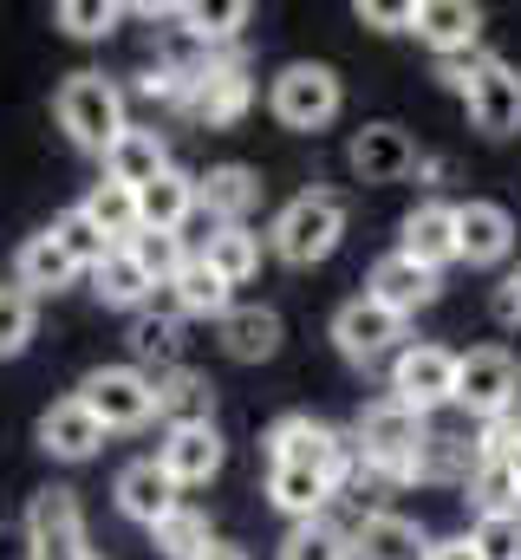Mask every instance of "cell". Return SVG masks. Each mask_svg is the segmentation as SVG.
Masks as SVG:
<instances>
[{"label":"cell","instance_id":"cell-1","mask_svg":"<svg viewBox=\"0 0 521 560\" xmlns=\"http://www.w3.org/2000/svg\"><path fill=\"white\" fill-rule=\"evenodd\" d=\"M260 450H267V463L320 469V476L333 482V495H339L352 476H366V463H359L352 436H346V430H333V423H320V418H306V411L274 418V423H267V436H260Z\"/></svg>","mask_w":521,"mask_h":560},{"label":"cell","instance_id":"cell-2","mask_svg":"<svg viewBox=\"0 0 521 560\" xmlns=\"http://www.w3.org/2000/svg\"><path fill=\"white\" fill-rule=\"evenodd\" d=\"M437 79L463 98V112L483 138H516L521 131V72L509 59H443Z\"/></svg>","mask_w":521,"mask_h":560},{"label":"cell","instance_id":"cell-3","mask_svg":"<svg viewBox=\"0 0 521 560\" xmlns=\"http://www.w3.org/2000/svg\"><path fill=\"white\" fill-rule=\"evenodd\" d=\"M424 436H430L424 418L404 411L397 398L366 405L359 423H352V450H359L366 476H379V482H417V450H424Z\"/></svg>","mask_w":521,"mask_h":560},{"label":"cell","instance_id":"cell-4","mask_svg":"<svg viewBox=\"0 0 521 560\" xmlns=\"http://www.w3.org/2000/svg\"><path fill=\"white\" fill-rule=\"evenodd\" d=\"M339 242H346V196H333V189H300V196L274 215V229H267V248H274L287 268H313V261H326Z\"/></svg>","mask_w":521,"mask_h":560},{"label":"cell","instance_id":"cell-5","mask_svg":"<svg viewBox=\"0 0 521 560\" xmlns=\"http://www.w3.org/2000/svg\"><path fill=\"white\" fill-rule=\"evenodd\" d=\"M53 118H59V131L79 143V150L105 156L118 143V131H125V92L105 72H72L59 85V98H53Z\"/></svg>","mask_w":521,"mask_h":560},{"label":"cell","instance_id":"cell-6","mask_svg":"<svg viewBox=\"0 0 521 560\" xmlns=\"http://www.w3.org/2000/svg\"><path fill=\"white\" fill-rule=\"evenodd\" d=\"M339 105H346V85H339V72L320 66V59H293V66H280L274 85H267V112H274L287 131H326V125L339 118Z\"/></svg>","mask_w":521,"mask_h":560},{"label":"cell","instance_id":"cell-7","mask_svg":"<svg viewBox=\"0 0 521 560\" xmlns=\"http://www.w3.org/2000/svg\"><path fill=\"white\" fill-rule=\"evenodd\" d=\"M456 405L476 423H496L521 405V365L509 346H476L456 352Z\"/></svg>","mask_w":521,"mask_h":560},{"label":"cell","instance_id":"cell-8","mask_svg":"<svg viewBox=\"0 0 521 560\" xmlns=\"http://www.w3.org/2000/svg\"><path fill=\"white\" fill-rule=\"evenodd\" d=\"M72 398L105 423V436L112 430H143V423L157 418V378L137 372V365H99V372H85Z\"/></svg>","mask_w":521,"mask_h":560},{"label":"cell","instance_id":"cell-9","mask_svg":"<svg viewBox=\"0 0 521 560\" xmlns=\"http://www.w3.org/2000/svg\"><path fill=\"white\" fill-rule=\"evenodd\" d=\"M248 105H255V72H248L235 52H209V59H196L189 98H183V112H189L196 125H209V131H229V125H235Z\"/></svg>","mask_w":521,"mask_h":560},{"label":"cell","instance_id":"cell-10","mask_svg":"<svg viewBox=\"0 0 521 560\" xmlns=\"http://www.w3.org/2000/svg\"><path fill=\"white\" fill-rule=\"evenodd\" d=\"M391 398L404 405V411H417V418H430L437 405H456V352L450 346H404L397 359H391Z\"/></svg>","mask_w":521,"mask_h":560},{"label":"cell","instance_id":"cell-11","mask_svg":"<svg viewBox=\"0 0 521 560\" xmlns=\"http://www.w3.org/2000/svg\"><path fill=\"white\" fill-rule=\"evenodd\" d=\"M404 339V319L397 313H385L379 300H346L339 313H333V346H339V359L346 365H359V372H372L379 359H391V352H404L397 346Z\"/></svg>","mask_w":521,"mask_h":560},{"label":"cell","instance_id":"cell-12","mask_svg":"<svg viewBox=\"0 0 521 560\" xmlns=\"http://www.w3.org/2000/svg\"><path fill=\"white\" fill-rule=\"evenodd\" d=\"M26 548L33 560H79L85 548V509L72 489H39L33 509H26Z\"/></svg>","mask_w":521,"mask_h":560},{"label":"cell","instance_id":"cell-13","mask_svg":"<svg viewBox=\"0 0 521 560\" xmlns=\"http://www.w3.org/2000/svg\"><path fill=\"white\" fill-rule=\"evenodd\" d=\"M222 456H229V443H222L216 423L163 430V443H157V469H163L176 489H202V482H216V476H222Z\"/></svg>","mask_w":521,"mask_h":560},{"label":"cell","instance_id":"cell-14","mask_svg":"<svg viewBox=\"0 0 521 560\" xmlns=\"http://www.w3.org/2000/svg\"><path fill=\"white\" fill-rule=\"evenodd\" d=\"M410 33H417L437 59H476L483 7H470V0H417V7H410Z\"/></svg>","mask_w":521,"mask_h":560},{"label":"cell","instance_id":"cell-15","mask_svg":"<svg viewBox=\"0 0 521 560\" xmlns=\"http://www.w3.org/2000/svg\"><path fill=\"white\" fill-rule=\"evenodd\" d=\"M346 163H352L359 183H404L424 163V150H417V138L404 125H366L346 143Z\"/></svg>","mask_w":521,"mask_h":560},{"label":"cell","instance_id":"cell-16","mask_svg":"<svg viewBox=\"0 0 521 560\" xmlns=\"http://www.w3.org/2000/svg\"><path fill=\"white\" fill-rule=\"evenodd\" d=\"M397 255H410L430 275H443L450 261H463V248H456V202H437V196L417 202L404 215V229H397Z\"/></svg>","mask_w":521,"mask_h":560},{"label":"cell","instance_id":"cell-17","mask_svg":"<svg viewBox=\"0 0 521 560\" xmlns=\"http://www.w3.org/2000/svg\"><path fill=\"white\" fill-rule=\"evenodd\" d=\"M196 209L216 229H248V215L260 209V176L248 163H216L196 176Z\"/></svg>","mask_w":521,"mask_h":560},{"label":"cell","instance_id":"cell-18","mask_svg":"<svg viewBox=\"0 0 521 560\" xmlns=\"http://www.w3.org/2000/svg\"><path fill=\"white\" fill-rule=\"evenodd\" d=\"M516 215L502 202H456V248L470 268H502L516 255Z\"/></svg>","mask_w":521,"mask_h":560},{"label":"cell","instance_id":"cell-19","mask_svg":"<svg viewBox=\"0 0 521 560\" xmlns=\"http://www.w3.org/2000/svg\"><path fill=\"white\" fill-rule=\"evenodd\" d=\"M437 287H443V275H430V268H417L410 255H379L372 261V280H366V300H379L385 313H397V319H410L417 306H430L437 300Z\"/></svg>","mask_w":521,"mask_h":560},{"label":"cell","instance_id":"cell-20","mask_svg":"<svg viewBox=\"0 0 521 560\" xmlns=\"http://www.w3.org/2000/svg\"><path fill=\"white\" fill-rule=\"evenodd\" d=\"M112 495H118V515H125V522H137V528H157V522L176 509V495H183V489L157 469V456H137V463H125V469H118Z\"/></svg>","mask_w":521,"mask_h":560},{"label":"cell","instance_id":"cell-21","mask_svg":"<svg viewBox=\"0 0 521 560\" xmlns=\"http://www.w3.org/2000/svg\"><path fill=\"white\" fill-rule=\"evenodd\" d=\"M39 450H46L53 463H92V456L105 450V423L92 418L79 398H59V405L39 418Z\"/></svg>","mask_w":521,"mask_h":560},{"label":"cell","instance_id":"cell-22","mask_svg":"<svg viewBox=\"0 0 521 560\" xmlns=\"http://www.w3.org/2000/svg\"><path fill=\"white\" fill-rule=\"evenodd\" d=\"M163 170H170V143H163V131H150V125H125V131H118V143L105 150V183L150 189Z\"/></svg>","mask_w":521,"mask_h":560},{"label":"cell","instance_id":"cell-23","mask_svg":"<svg viewBox=\"0 0 521 560\" xmlns=\"http://www.w3.org/2000/svg\"><path fill=\"white\" fill-rule=\"evenodd\" d=\"M424 555H430V535L397 509H372L352 528V560H424Z\"/></svg>","mask_w":521,"mask_h":560},{"label":"cell","instance_id":"cell-24","mask_svg":"<svg viewBox=\"0 0 521 560\" xmlns=\"http://www.w3.org/2000/svg\"><path fill=\"white\" fill-rule=\"evenodd\" d=\"M216 326H222V352L235 365H267L280 352V313L274 306H229Z\"/></svg>","mask_w":521,"mask_h":560},{"label":"cell","instance_id":"cell-25","mask_svg":"<svg viewBox=\"0 0 521 560\" xmlns=\"http://www.w3.org/2000/svg\"><path fill=\"white\" fill-rule=\"evenodd\" d=\"M79 275H85V268H79V261L53 242V229L26 235V242H20V255H13V280H20L33 300H39V293H66Z\"/></svg>","mask_w":521,"mask_h":560},{"label":"cell","instance_id":"cell-26","mask_svg":"<svg viewBox=\"0 0 521 560\" xmlns=\"http://www.w3.org/2000/svg\"><path fill=\"white\" fill-rule=\"evenodd\" d=\"M229 306H235V287L216 275L202 255H189L183 275L170 280V313H176V319H222Z\"/></svg>","mask_w":521,"mask_h":560},{"label":"cell","instance_id":"cell-27","mask_svg":"<svg viewBox=\"0 0 521 560\" xmlns=\"http://www.w3.org/2000/svg\"><path fill=\"white\" fill-rule=\"evenodd\" d=\"M157 418L170 430H189V423H216V385L189 365L176 372H157Z\"/></svg>","mask_w":521,"mask_h":560},{"label":"cell","instance_id":"cell-28","mask_svg":"<svg viewBox=\"0 0 521 560\" xmlns=\"http://www.w3.org/2000/svg\"><path fill=\"white\" fill-rule=\"evenodd\" d=\"M137 215H143V229H157V235H183V222L196 215V176L170 163L150 189H137Z\"/></svg>","mask_w":521,"mask_h":560},{"label":"cell","instance_id":"cell-29","mask_svg":"<svg viewBox=\"0 0 521 560\" xmlns=\"http://www.w3.org/2000/svg\"><path fill=\"white\" fill-rule=\"evenodd\" d=\"M79 215L112 242V248H130L137 235H143V215H137V189L125 183H92V196L79 202Z\"/></svg>","mask_w":521,"mask_h":560},{"label":"cell","instance_id":"cell-30","mask_svg":"<svg viewBox=\"0 0 521 560\" xmlns=\"http://www.w3.org/2000/svg\"><path fill=\"white\" fill-rule=\"evenodd\" d=\"M170 20H176L196 46H209V52H216V46L242 39V26L255 20V7H248V0H189V7H176Z\"/></svg>","mask_w":521,"mask_h":560},{"label":"cell","instance_id":"cell-31","mask_svg":"<svg viewBox=\"0 0 521 560\" xmlns=\"http://www.w3.org/2000/svg\"><path fill=\"white\" fill-rule=\"evenodd\" d=\"M326 495H333V482H326L320 469H287V463H267V502H274L287 522H313V515L326 509Z\"/></svg>","mask_w":521,"mask_h":560},{"label":"cell","instance_id":"cell-32","mask_svg":"<svg viewBox=\"0 0 521 560\" xmlns=\"http://www.w3.org/2000/svg\"><path fill=\"white\" fill-rule=\"evenodd\" d=\"M92 293H99L105 306H118V313H143L157 287H150V275L137 268V255H130V248H112V255L92 268Z\"/></svg>","mask_w":521,"mask_h":560},{"label":"cell","instance_id":"cell-33","mask_svg":"<svg viewBox=\"0 0 521 560\" xmlns=\"http://www.w3.org/2000/svg\"><path fill=\"white\" fill-rule=\"evenodd\" d=\"M176 352H183V319L176 313H157V306L130 313V359H137V372L143 365L176 372Z\"/></svg>","mask_w":521,"mask_h":560},{"label":"cell","instance_id":"cell-34","mask_svg":"<svg viewBox=\"0 0 521 560\" xmlns=\"http://www.w3.org/2000/svg\"><path fill=\"white\" fill-rule=\"evenodd\" d=\"M150 541H157V555H163V560H202L209 548H216V528H209V515H202V509L176 502V509L150 528Z\"/></svg>","mask_w":521,"mask_h":560},{"label":"cell","instance_id":"cell-35","mask_svg":"<svg viewBox=\"0 0 521 560\" xmlns=\"http://www.w3.org/2000/svg\"><path fill=\"white\" fill-rule=\"evenodd\" d=\"M196 255L229 280V287H248V280L260 275V235H255V229H216Z\"/></svg>","mask_w":521,"mask_h":560},{"label":"cell","instance_id":"cell-36","mask_svg":"<svg viewBox=\"0 0 521 560\" xmlns=\"http://www.w3.org/2000/svg\"><path fill=\"white\" fill-rule=\"evenodd\" d=\"M280 560H352V528L313 515V522H293L280 535Z\"/></svg>","mask_w":521,"mask_h":560},{"label":"cell","instance_id":"cell-37","mask_svg":"<svg viewBox=\"0 0 521 560\" xmlns=\"http://www.w3.org/2000/svg\"><path fill=\"white\" fill-rule=\"evenodd\" d=\"M476 469V443L470 436H450V430H430L424 450H417V482H470Z\"/></svg>","mask_w":521,"mask_h":560},{"label":"cell","instance_id":"cell-38","mask_svg":"<svg viewBox=\"0 0 521 560\" xmlns=\"http://www.w3.org/2000/svg\"><path fill=\"white\" fill-rule=\"evenodd\" d=\"M470 502H476V515H516L521 509V489L516 476H509V463L502 456H476V469H470Z\"/></svg>","mask_w":521,"mask_h":560},{"label":"cell","instance_id":"cell-39","mask_svg":"<svg viewBox=\"0 0 521 560\" xmlns=\"http://www.w3.org/2000/svg\"><path fill=\"white\" fill-rule=\"evenodd\" d=\"M33 326H39V300L13 280V287H0V359H20L26 346H33Z\"/></svg>","mask_w":521,"mask_h":560},{"label":"cell","instance_id":"cell-40","mask_svg":"<svg viewBox=\"0 0 521 560\" xmlns=\"http://www.w3.org/2000/svg\"><path fill=\"white\" fill-rule=\"evenodd\" d=\"M53 20H59L72 39H112L118 20H125V7H118V0H59Z\"/></svg>","mask_w":521,"mask_h":560},{"label":"cell","instance_id":"cell-41","mask_svg":"<svg viewBox=\"0 0 521 560\" xmlns=\"http://www.w3.org/2000/svg\"><path fill=\"white\" fill-rule=\"evenodd\" d=\"M130 255H137V268L150 275V287H170V280L183 275V261H189L183 235H157V229H143V235L130 242Z\"/></svg>","mask_w":521,"mask_h":560},{"label":"cell","instance_id":"cell-42","mask_svg":"<svg viewBox=\"0 0 521 560\" xmlns=\"http://www.w3.org/2000/svg\"><path fill=\"white\" fill-rule=\"evenodd\" d=\"M53 242H59V248H66V255H72V261H79L85 275H92V268H99V261L112 255V242H105V235H99V229H92V222H85L79 209H66V215L53 222Z\"/></svg>","mask_w":521,"mask_h":560},{"label":"cell","instance_id":"cell-43","mask_svg":"<svg viewBox=\"0 0 521 560\" xmlns=\"http://www.w3.org/2000/svg\"><path fill=\"white\" fill-rule=\"evenodd\" d=\"M470 541L483 560H521V509L516 515H476Z\"/></svg>","mask_w":521,"mask_h":560},{"label":"cell","instance_id":"cell-44","mask_svg":"<svg viewBox=\"0 0 521 560\" xmlns=\"http://www.w3.org/2000/svg\"><path fill=\"white\" fill-rule=\"evenodd\" d=\"M189 79H196V66L157 59V66H143V72H137V92H143V98H157V105H176V112H183V98H189Z\"/></svg>","mask_w":521,"mask_h":560},{"label":"cell","instance_id":"cell-45","mask_svg":"<svg viewBox=\"0 0 521 560\" xmlns=\"http://www.w3.org/2000/svg\"><path fill=\"white\" fill-rule=\"evenodd\" d=\"M410 7H417V0H359L352 13H359V26H372V33H410Z\"/></svg>","mask_w":521,"mask_h":560},{"label":"cell","instance_id":"cell-46","mask_svg":"<svg viewBox=\"0 0 521 560\" xmlns=\"http://www.w3.org/2000/svg\"><path fill=\"white\" fill-rule=\"evenodd\" d=\"M489 313H496L502 326H521V268L496 280V293H489Z\"/></svg>","mask_w":521,"mask_h":560},{"label":"cell","instance_id":"cell-47","mask_svg":"<svg viewBox=\"0 0 521 560\" xmlns=\"http://www.w3.org/2000/svg\"><path fill=\"white\" fill-rule=\"evenodd\" d=\"M424 560H483L476 555V541H470V535H450V541H430V555Z\"/></svg>","mask_w":521,"mask_h":560},{"label":"cell","instance_id":"cell-48","mask_svg":"<svg viewBox=\"0 0 521 560\" xmlns=\"http://www.w3.org/2000/svg\"><path fill=\"white\" fill-rule=\"evenodd\" d=\"M502 463H509V476H516V489H521V436L509 443V450H502Z\"/></svg>","mask_w":521,"mask_h":560},{"label":"cell","instance_id":"cell-49","mask_svg":"<svg viewBox=\"0 0 521 560\" xmlns=\"http://www.w3.org/2000/svg\"><path fill=\"white\" fill-rule=\"evenodd\" d=\"M202 560H248V555H242V548H229V541H216V548H209Z\"/></svg>","mask_w":521,"mask_h":560}]
</instances>
